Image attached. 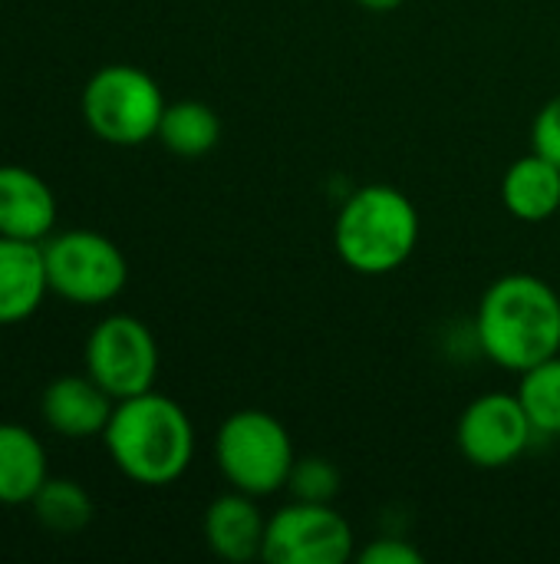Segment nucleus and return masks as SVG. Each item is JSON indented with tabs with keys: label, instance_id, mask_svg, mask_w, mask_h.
Instances as JSON below:
<instances>
[{
	"label": "nucleus",
	"instance_id": "nucleus-1",
	"mask_svg": "<svg viewBox=\"0 0 560 564\" xmlns=\"http://www.w3.org/2000/svg\"><path fill=\"white\" fill-rule=\"evenodd\" d=\"M472 334L488 364L525 373L560 354V294L538 274L512 271L479 297Z\"/></svg>",
	"mask_w": 560,
	"mask_h": 564
},
{
	"label": "nucleus",
	"instance_id": "nucleus-2",
	"mask_svg": "<svg viewBox=\"0 0 560 564\" xmlns=\"http://www.w3.org/2000/svg\"><path fill=\"white\" fill-rule=\"evenodd\" d=\"M102 440L116 469L135 486H172L195 459L191 416L182 403L155 390L116 400Z\"/></svg>",
	"mask_w": 560,
	"mask_h": 564
},
{
	"label": "nucleus",
	"instance_id": "nucleus-3",
	"mask_svg": "<svg viewBox=\"0 0 560 564\" xmlns=\"http://www.w3.org/2000/svg\"><path fill=\"white\" fill-rule=\"evenodd\" d=\"M422 221L416 202L396 185L353 188L333 218L337 258L363 278L399 271L419 248Z\"/></svg>",
	"mask_w": 560,
	"mask_h": 564
},
{
	"label": "nucleus",
	"instance_id": "nucleus-4",
	"mask_svg": "<svg viewBox=\"0 0 560 564\" xmlns=\"http://www.w3.org/2000/svg\"><path fill=\"white\" fill-rule=\"evenodd\" d=\"M294 459L287 426L267 410H238L215 433V466L221 479L244 496L271 499L284 492Z\"/></svg>",
	"mask_w": 560,
	"mask_h": 564
},
{
	"label": "nucleus",
	"instance_id": "nucleus-5",
	"mask_svg": "<svg viewBox=\"0 0 560 564\" xmlns=\"http://www.w3.org/2000/svg\"><path fill=\"white\" fill-rule=\"evenodd\" d=\"M165 106L162 86L129 63L102 66L83 89V119L109 145H142L155 139Z\"/></svg>",
	"mask_w": 560,
	"mask_h": 564
},
{
	"label": "nucleus",
	"instance_id": "nucleus-6",
	"mask_svg": "<svg viewBox=\"0 0 560 564\" xmlns=\"http://www.w3.org/2000/svg\"><path fill=\"white\" fill-rule=\"evenodd\" d=\"M50 291L79 307L109 304L122 294L129 281V264L122 248L99 231H63L43 241Z\"/></svg>",
	"mask_w": 560,
	"mask_h": 564
},
{
	"label": "nucleus",
	"instance_id": "nucleus-7",
	"mask_svg": "<svg viewBox=\"0 0 560 564\" xmlns=\"http://www.w3.org/2000/svg\"><path fill=\"white\" fill-rule=\"evenodd\" d=\"M261 558L271 564H347L356 558V532L333 502H297L274 509Z\"/></svg>",
	"mask_w": 560,
	"mask_h": 564
},
{
	"label": "nucleus",
	"instance_id": "nucleus-8",
	"mask_svg": "<svg viewBox=\"0 0 560 564\" xmlns=\"http://www.w3.org/2000/svg\"><path fill=\"white\" fill-rule=\"evenodd\" d=\"M86 373L112 397L129 400L155 387L158 344L132 314H112L86 340Z\"/></svg>",
	"mask_w": 560,
	"mask_h": 564
},
{
	"label": "nucleus",
	"instance_id": "nucleus-9",
	"mask_svg": "<svg viewBox=\"0 0 560 564\" xmlns=\"http://www.w3.org/2000/svg\"><path fill=\"white\" fill-rule=\"evenodd\" d=\"M535 426L518 400V393L492 390L475 397L455 426L459 453L475 469L515 466L535 443Z\"/></svg>",
	"mask_w": 560,
	"mask_h": 564
},
{
	"label": "nucleus",
	"instance_id": "nucleus-10",
	"mask_svg": "<svg viewBox=\"0 0 560 564\" xmlns=\"http://www.w3.org/2000/svg\"><path fill=\"white\" fill-rule=\"evenodd\" d=\"M264 529H267V516L261 512L257 499L244 496L238 489L218 496L205 509V519H201L205 545L211 549V555H218L221 562L231 564L261 558Z\"/></svg>",
	"mask_w": 560,
	"mask_h": 564
},
{
	"label": "nucleus",
	"instance_id": "nucleus-11",
	"mask_svg": "<svg viewBox=\"0 0 560 564\" xmlns=\"http://www.w3.org/2000/svg\"><path fill=\"white\" fill-rule=\"evenodd\" d=\"M43 420L53 433L66 440L102 436L116 400L86 373V377H56L43 393Z\"/></svg>",
	"mask_w": 560,
	"mask_h": 564
},
{
	"label": "nucleus",
	"instance_id": "nucleus-12",
	"mask_svg": "<svg viewBox=\"0 0 560 564\" xmlns=\"http://www.w3.org/2000/svg\"><path fill=\"white\" fill-rule=\"evenodd\" d=\"M53 225L56 198L50 185L23 165H0V235L43 241Z\"/></svg>",
	"mask_w": 560,
	"mask_h": 564
},
{
	"label": "nucleus",
	"instance_id": "nucleus-13",
	"mask_svg": "<svg viewBox=\"0 0 560 564\" xmlns=\"http://www.w3.org/2000/svg\"><path fill=\"white\" fill-rule=\"evenodd\" d=\"M50 291L43 241L0 235V324H17L36 314Z\"/></svg>",
	"mask_w": 560,
	"mask_h": 564
},
{
	"label": "nucleus",
	"instance_id": "nucleus-14",
	"mask_svg": "<svg viewBox=\"0 0 560 564\" xmlns=\"http://www.w3.org/2000/svg\"><path fill=\"white\" fill-rule=\"evenodd\" d=\"M502 205L525 225H545L560 215V169L535 149L515 159L502 175Z\"/></svg>",
	"mask_w": 560,
	"mask_h": 564
},
{
	"label": "nucleus",
	"instance_id": "nucleus-15",
	"mask_svg": "<svg viewBox=\"0 0 560 564\" xmlns=\"http://www.w3.org/2000/svg\"><path fill=\"white\" fill-rule=\"evenodd\" d=\"M46 479L43 443L17 423H0V502H33Z\"/></svg>",
	"mask_w": 560,
	"mask_h": 564
},
{
	"label": "nucleus",
	"instance_id": "nucleus-16",
	"mask_svg": "<svg viewBox=\"0 0 560 564\" xmlns=\"http://www.w3.org/2000/svg\"><path fill=\"white\" fill-rule=\"evenodd\" d=\"M155 139L172 155L201 159V155H208L221 142V119L201 99H178V102L165 106Z\"/></svg>",
	"mask_w": 560,
	"mask_h": 564
},
{
	"label": "nucleus",
	"instance_id": "nucleus-17",
	"mask_svg": "<svg viewBox=\"0 0 560 564\" xmlns=\"http://www.w3.org/2000/svg\"><path fill=\"white\" fill-rule=\"evenodd\" d=\"M518 400L538 436H560V354L518 373Z\"/></svg>",
	"mask_w": 560,
	"mask_h": 564
},
{
	"label": "nucleus",
	"instance_id": "nucleus-18",
	"mask_svg": "<svg viewBox=\"0 0 560 564\" xmlns=\"http://www.w3.org/2000/svg\"><path fill=\"white\" fill-rule=\"evenodd\" d=\"M30 506H33L36 519L50 532H59V535H73L92 522V499L73 479H46Z\"/></svg>",
	"mask_w": 560,
	"mask_h": 564
},
{
	"label": "nucleus",
	"instance_id": "nucleus-19",
	"mask_svg": "<svg viewBox=\"0 0 560 564\" xmlns=\"http://www.w3.org/2000/svg\"><path fill=\"white\" fill-rule=\"evenodd\" d=\"M343 489V476L337 463L323 456H300L294 459V469L287 476L284 492L297 502H333Z\"/></svg>",
	"mask_w": 560,
	"mask_h": 564
},
{
	"label": "nucleus",
	"instance_id": "nucleus-20",
	"mask_svg": "<svg viewBox=\"0 0 560 564\" xmlns=\"http://www.w3.org/2000/svg\"><path fill=\"white\" fill-rule=\"evenodd\" d=\"M531 149L560 169V96L548 99L531 122Z\"/></svg>",
	"mask_w": 560,
	"mask_h": 564
},
{
	"label": "nucleus",
	"instance_id": "nucleus-21",
	"mask_svg": "<svg viewBox=\"0 0 560 564\" xmlns=\"http://www.w3.org/2000/svg\"><path fill=\"white\" fill-rule=\"evenodd\" d=\"M360 564H422V552L399 535H380L366 549L356 552Z\"/></svg>",
	"mask_w": 560,
	"mask_h": 564
},
{
	"label": "nucleus",
	"instance_id": "nucleus-22",
	"mask_svg": "<svg viewBox=\"0 0 560 564\" xmlns=\"http://www.w3.org/2000/svg\"><path fill=\"white\" fill-rule=\"evenodd\" d=\"M356 7H363V10H370V13H393V10H399L406 0H353Z\"/></svg>",
	"mask_w": 560,
	"mask_h": 564
},
{
	"label": "nucleus",
	"instance_id": "nucleus-23",
	"mask_svg": "<svg viewBox=\"0 0 560 564\" xmlns=\"http://www.w3.org/2000/svg\"><path fill=\"white\" fill-rule=\"evenodd\" d=\"M558 218H560V215H558Z\"/></svg>",
	"mask_w": 560,
	"mask_h": 564
}]
</instances>
